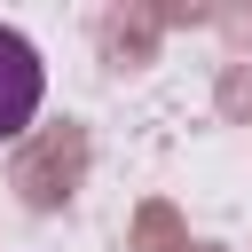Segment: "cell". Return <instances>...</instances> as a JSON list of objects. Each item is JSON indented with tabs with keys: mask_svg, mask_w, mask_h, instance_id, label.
Wrapping results in <instances>:
<instances>
[{
	"mask_svg": "<svg viewBox=\"0 0 252 252\" xmlns=\"http://www.w3.org/2000/svg\"><path fill=\"white\" fill-rule=\"evenodd\" d=\"M39 94H47V71H39V47H32V39L16 32V24H0V142H16V134L32 126Z\"/></svg>",
	"mask_w": 252,
	"mask_h": 252,
	"instance_id": "obj_1",
	"label": "cell"
}]
</instances>
